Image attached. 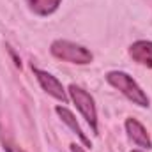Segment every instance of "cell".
Masks as SVG:
<instances>
[{
	"label": "cell",
	"instance_id": "cell-2",
	"mask_svg": "<svg viewBox=\"0 0 152 152\" xmlns=\"http://www.w3.org/2000/svg\"><path fill=\"white\" fill-rule=\"evenodd\" d=\"M50 51H51V55L55 58L69 62V64H78V66L90 64L92 58H94L92 53H90V50H87L81 44H76L73 41H67V39H57V41H53L51 46H50Z\"/></svg>",
	"mask_w": 152,
	"mask_h": 152
},
{
	"label": "cell",
	"instance_id": "cell-11",
	"mask_svg": "<svg viewBox=\"0 0 152 152\" xmlns=\"http://www.w3.org/2000/svg\"><path fill=\"white\" fill-rule=\"evenodd\" d=\"M131 152H142V151H131Z\"/></svg>",
	"mask_w": 152,
	"mask_h": 152
},
{
	"label": "cell",
	"instance_id": "cell-9",
	"mask_svg": "<svg viewBox=\"0 0 152 152\" xmlns=\"http://www.w3.org/2000/svg\"><path fill=\"white\" fill-rule=\"evenodd\" d=\"M2 145H4V151H5V152H27V151H23L21 147H18V145L11 143V142H9V140H5V138H2Z\"/></svg>",
	"mask_w": 152,
	"mask_h": 152
},
{
	"label": "cell",
	"instance_id": "cell-8",
	"mask_svg": "<svg viewBox=\"0 0 152 152\" xmlns=\"http://www.w3.org/2000/svg\"><path fill=\"white\" fill-rule=\"evenodd\" d=\"M25 2H27L28 9L34 14H37V16H50V14H53L60 7V4H62V0H25Z\"/></svg>",
	"mask_w": 152,
	"mask_h": 152
},
{
	"label": "cell",
	"instance_id": "cell-3",
	"mask_svg": "<svg viewBox=\"0 0 152 152\" xmlns=\"http://www.w3.org/2000/svg\"><path fill=\"white\" fill-rule=\"evenodd\" d=\"M69 97L76 104L78 112L83 115V118L87 120V124L90 126L92 133L97 134V108H96V101L94 97L81 87L78 85H69Z\"/></svg>",
	"mask_w": 152,
	"mask_h": 152
},
{
	"label": "cell",
	"instance_id": "cell-6",
	"mask_svg": "<svg viewBox=\"0 0 152 152\" xmlns=\"http://www.w3.org/2000/svg\"><path fill=\"white\" fill-rule=\"evenodd\" d=\"M129 55L134 62L152 67V41H136L129 46Z\"/></svg>",
	"mask_w": 152,
	"mask_h": 152
},
{
	"label": "cell",
	"instance_id": "cell-1",
	"mask_svg": "<svg viewBox=\"0 0 152 152\" xmlns=\"http://www.w3.org/2000/svg\"><path fill=\"white\" fill-rule=\"evenodd\" d=\"M106 81L112 87H115L117 90H120L131 103H134V104H138L142 108H147L149 106L147 94L142 90V87L127 75V73H124V71H110L106 75Z\"/></svg>",
	"mask_w": 152,
	"mask_h": 152
},
{
	"label": "cell",
	"instance_id": "cell-4",
	"mask_svg": "<svg viewBox=\"0 0 152 152\" xmlns=\"http://www.w3.org/2000/svg\"><path fill=\"white\" fill-rule=\"evenodd\" d=\"M32 73H34V76L37 78L41 88H42L46 94H50L51 97L58 99V101L64 103V104L69 101V99H67V94H66V90H64V87H62V83L51 75V73L42 71V69H39V67H32Z\"/></svg>",
	"mask_w": 152,
	"mask_h": 152
},
{
	"label": "cell",
	"instance_id": "cell-10",
	"mask_svg": "<svg viewBox=\"0 0 152 152\" xmlns=\"http://www.w3.org/2000/svg\"><path fill=\"white\" fill-rule=\"evenodd\" d=\"M69 147H71V152H87L83 147H80V145H76V143H71Z\"/></svg>",
	"mask_w": 152,
	"mask_h": 152
},
{
	"label": "cell",
	"instance_id": "cell-7",
	"mask_svg": "<svg viewBox=\"0 0 152 152\" xmlns=\"http://www.w3.org/2000/svg\"><path fill=\"white\" fill-rule=\"evenodd\" d=\"M55 112H57V115L62 118V122H64V124H67V126H69V129L75 133L78 138H80V142H81L85 147H92L90 138L83 133V129H81V127H80V124L76 122V118H75V115H73L71 110H67L66 106H57V108H55Z\"/></svg>",
	"mask_w": 152,
	"mask_h": 152
},
{
	"label": "cell",
	"instance_id": "cell-5",
	"mask_svg": "<svg viewBox=\"0 0 152 152\" xmlns=\"http://www.w3.org/2000/svg\"><path fill=\"white\" fill-rule=\"evenodd\" d=\"M126 133L129 136V140L133 143H136L138 147L142 149H151L152 143H151V138L147 134V129L143 127V124H140L136 118H127L126 120Z\"/></svg>",
	"mask_w": 152,
	"mask_h": 152
}]
</instances>
